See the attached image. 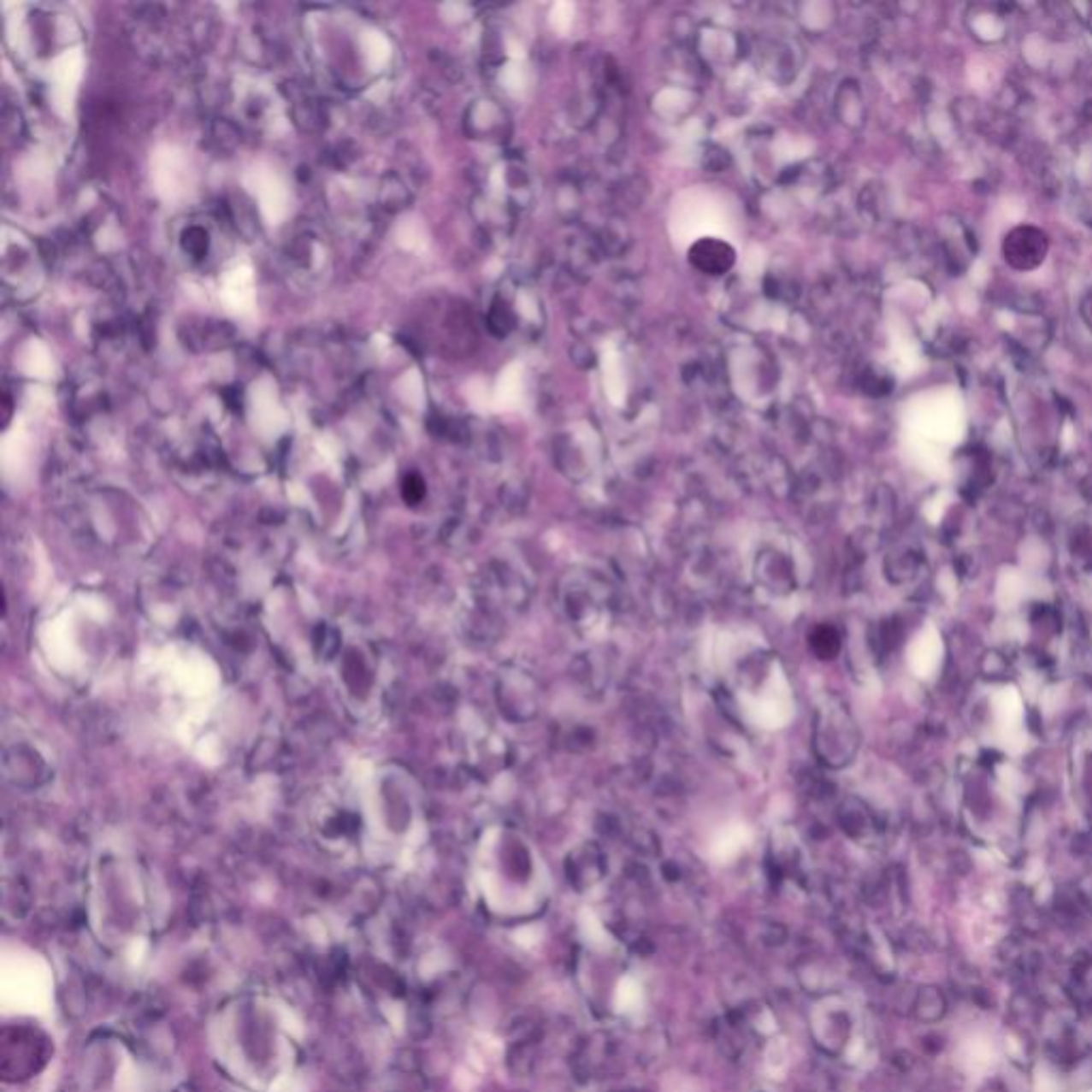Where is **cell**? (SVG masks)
<instances>
[{"mask_svg":"<svg viewBox=\"0 0 1092 1092\" xmlns=\"http://www.w3.org/2000/svg\"><path fill=\"white\" fill-rule=\"evenodd\" d=\"M1048 235L1037 227H1016L1005 235L1003 257L1013 269L1030 271L1046 261Z\"/></svg>","mask_w":1092,"mask_h":1092,"instance_id":"obj_1","label":"cell"},{"mask_svg":"<svg viewBox=\"0 0 1092 1092\" xmlns=\"http://www.w3.org/2000/svg\"><path fill=\"white\" fill-rule=\"evenodd\" d=\"M734 261H736V252H734L732 245L722 239H715V237L698 239L696 244L689 248V263H692L698 271H702V274H711V275L726 274V271L732 269Z\"/></svg>","mask_w":1092,"mask_h":1092,"instance_id":"obj_2","label":"cell"},{"mask_svg":"<svg viewBox=\"0 0 1092 1092\" xmlns=\"http://www.w3.org/2000/svg\"><path fill=\"white\" fill-rule=\"evenodd\" d=\"M642 1003V988L638 986V982L634 977H625L623 982L619 983L617 988V995H615V1005L619 1012L629 1013V1012H636Z\"/></svg>","mask_w":1092,"mask_h":1092,"instance_id":"obj_3","label":"cell"},{"mask_svg":"<svg viewBox=\"0 0 1092 1092\" xmlns=\"http://www.w3.org/2000/svg\"><path fill=\"white\" fill-rule=\"evenodd\" d=\"M811 646H813V651L819 658L826 659L830 655H835L836 649H839V636H836V632L832 628H818L813 632V636H811Z\"/></svg>","mask_w":1092,"mask_h":1092,"instance_id":"obj_4","label":"cell"},{"mask_svg":"<svg viewBox=\"0 0 1092 1092\" xmlns=\"http://www.w3.org/2000/svg\"><path fill=\"white\" fill-rule=\"evenodd\" d=\"M184 248L188 252H192L194 257H201L203 252L207 250V235L201 231V228H188L184 233Z\"/></svg>","mask_w":1092,"mask_h":1092,"instance_id":"obj_5","label":"cell"}]
</instances>
